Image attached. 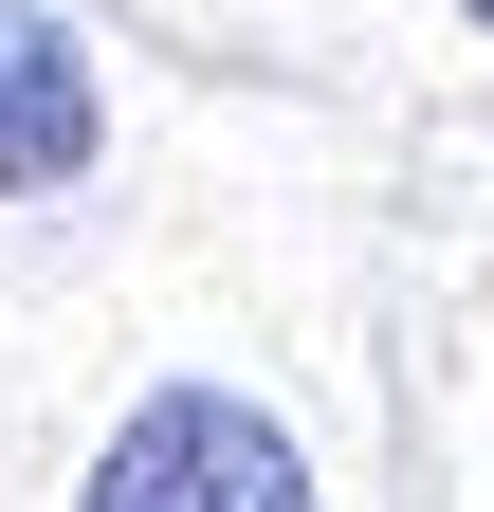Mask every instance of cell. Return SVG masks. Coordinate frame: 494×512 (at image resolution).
Masks as SVG:
<instances>
[{
    "instance_id": "obj_1",
    "label": "cell",
    "mask_w": 494,
    "mask_h": 512,
    "mask_svg": "<svg viewBox=\"0 0 494 512\" xmlns=\"http://www.w3.org/2000/svg\"><path fill=\"white\" fill-rule=\"evenodd\" d=\"M74 512H312V458L238 403V384H147L110 421V458Z\"/></svg>"
},
{
    "instance_id": "obj_3",
    "label": "cell",
    "mask_w": 494,
    "mask_h": 512,
    "mask_svg": "<svg viewBox=\"0 0 494 512\" xmlns=\"http://www.w3.org/2000/svg\"><path fill=\"white\" fill-rule=\"evenodd\" d=\"M458 19H494V0H458Z\"/></svg>"
},
{
    "instance_id": "obj_2",
    "label": "cell",
    "mask_w": 494,
    "mask_h": 512,
    "mask_svg": "<svg viewBox=\"0 0 494 512\" xmlns=\"http://www.w3.org/2000/svg\"><path fill=\"white\" fill-rule=\"evenodd\" d=\"M110 147V92H92V37L37 19V0H0V202H55V183H92Z\"/></svg>"
}]
</instances>
